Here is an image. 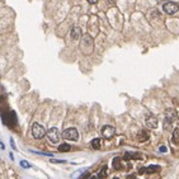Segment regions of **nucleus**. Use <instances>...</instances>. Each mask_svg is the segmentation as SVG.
<instances>
[{"mask_svg":"<svg viewBox=\"0 0 179 179\" xmlns=\"http://www.w3.org/2000/svg\"><path fill=\"white\" fill-rule=\"evenodd\" d=\"M173 142L175 145L179 144V128H175L174 132H173Z\"/></svg>","mask_w":179,"mask_h":179,"instance_id":"nucleus-16","label":"nucleus"},{"mask_svg":"<svg viewBox=\"0 0 179 179\" xmlns=\"http://www.w3.org/2000/svg\"><path fill=\"white\" fill-rule=\"evenodd\" d=\"M171 121H169L168 118H165V121H164V128H165V130H171Z\"/></svg>","mask_w":179,"mask_h":179,"instance_id":"nucleus-19","label":"nucleus"},{"mask_svg":"<svg viewBox=\"0 0 179 179\" xmlns=\"http://www.w3.org/2000/svg\"><path fill=\"white\" fill-rule=\"evenodd\" d=\"M70 37L73 38V40H79L81 37V29L79 27H76V26H74L73 28H71V32H70Z\"/></svg>","mask_w":179,"mask_h":179,"instance_id":"nucleus-8","label":"nucleus"},{"mask_svg":"<svg viewBox=\"0 0 179 179\" xmlns=\"http://www.w3.org/2000/svg\"><path fill=\"white\" fill-rule=\"evenodd\" d=\"M88 2H89L90 4H97V3H98V0H88Z\"/></svg>","mask_w":179,"mask_h":179,"instance_id":"nucleus-23","label":"nucleus"},{"mask_svg":"<svg viewBox=\"0 0 179 179\" xmlns=\"http://www.w3.org/2000/svg\"><path fill=\"white\" fill-rule=\"evenodd\" d=\"M10 145H12V147L14 149V150H17V147H15V144H14V141L10 139Z\"/></svg>","mask_w":179,"mask_h":179,"instance_id":"nucleus-21","label":"nucleus"},{"mask_svg":"<svg viewBox=\"0 0 179 179\" xmlns=\"http://www.w3.org/2000/svg\"><path fill=\"white\" fill-rule=\"evenodd\" d=\"M32 135L34 139H42L46 135L45 127L41 126L40 123H33L32 125Z\"/></svg>","mask_w":179,"mask_h":179,"instance_id":"nucleus-2","label":"nucleus"},{"mask_svg":"<svg viewBox=\"0 0 179 179\" xmlns=\"http://www.w3.org/2000/svg\"><path fill=\"white\" fill-rule=\"evenodd\" d=\"M164 12H165L167 14H175L178 10H179V5L177 3H173V2H169V3H165L164 4Z\"/></svg>","mask_w":179,"mask_h":179,"instance_id":"nucleus-4","label":"nucleus"},{"mask_svg":"<svg viewBox=\"0 0 179 179\" xmlns=\"http://www.w3.org/2000/svg\"><path fill=\"white\" fill-rule=\"evenodd\" d=\"M85 46H88L90 50L93 48V40H91L90 36H88V34L83 37V41H81V50H83Z\"/></svg>","mask_w":179,"mask_h":179,"instance_id":"nucleus-9","label":"nucleus"},{"mask_svg":"<svg viewBox=\"0 0 179 179\" xmlns=\"http://www.w3.org/2000/svg\"><path fill=\"white\" fill-rule=\"evenodd\" d=\"M47 137H48L50 141L52 142V144H57V142L60 141V132H59V130H57L56 127L50 128V130L47 131Z\"/></svg>","mask_w":179,"mask_h":179,"instance_id":"nucleus-3","label":"nucleus"},{"mask_svg":"<svg viewBox=\"0 0 179 179\" xmlns=\"http://www.w3.org/2000/svg\"><path fill=\"white\" fill-rule=\"evenodd\" d=\"M113 167H114V169H117V170L122 168V165H121V159H119V157H116V159L113 160Z\"/></svg>","mask_w":179,"mask_h":179,"instance_id":"nucleus-18","label":"nucleus"},{"mask_svg":"<svg viewBox=\"0 0 179 179\" xmlns=\"http://www.w3.org/2000/svg\"><path fill=\"white\" fill-rule=\"evenodd\" d=\"M142 157H144V156H142L141 154H137V153H127L125 155V159L126 160H128V159H140V160H144Z\"/></svg>","mask_w":179,"mask_h":179,"instance_id":"nucleus-10","label":"nucleus"},{"mask_svg":"<svg viewBox=\"0 0 179 179\" xmlns=\"http://www.w3.org/2000/svg\"><path fill=\"white\" fill-rule=\"evenodd\" d=\"M167 118L169 119V121H175V118H177V112L174 111V109H169V111H167Z\"/></svg>","mask_w":179,"mask_h":179,"instance_id":"nucleus-12","label":"nucleus"},{"mask_svg":"<svg viewBox=\"0 0 179 179\" xmlns=\"http://www.w3.org/2000/svg\"><path fill=\"white\" fill-rule=\"evenodd\" d=\"M146 170V173H156V171H159L160 170V167H157V165H150L147 168H145Z\"/></svg>","mask_w":179,"mask_h":179,"instance_id":"nucleus-13","label":"nucleus"},{"mask_svg":"<svg viewBox=\"0 0 179 179\" xmlns=\"http://www.w3.org/2000/svg\"><path fill=\"white\" fill-rule=\"evenodd\" d=\"M91 147L94 150H98L101 149V139H94L91 141Z\"/></svg>","mask_w":179,"mask_h":179,"instance_id":"nucleus-14","label":"nucleus"},{"mask_svg":"<svg viewBox=\"0 0 179 179\" xmlns=\"http://www.w3.org/2000/svg\"><path fill=\"white\" fill-rule=\"evenodd\" d=\"M145 123L149 128H156L157 127V119L155 116L153 114H147L146 118H145Z\"/></svg>","mask_w":179,"mask_h":179,"instance_id":"nucleus-6","label":"nucleus"},{"mask_svg":"<svg viewBox=\"0 0 179 179\" xmlns=\"http://www.w3.org/2000/svg\"><path fill=\"white\" fill-rule=\"evenodd\" d=\"M20 167H23V168H31V164L24 161V160H22V161H20Z\"/></svg>","mask_w":179,"mask_h":179,"instance_id":"nucleus-20","label":"nucleus"},{"mask_svg":"<svg viewBox=\"0 0 179 179\" xmlns=\"http://www.w3.org/2000/svg\"><path fill=\"white\" fill-rule=\"evenodd\" d=\"M87 177H90V174H89V173H84V174L81 175V178H87Z\"/></svg>","mask_w":179,"mask_h":179,"instance_id":"nucleus-24","label":"nucleus"},{"mask_svg":"<svg viewBox=\"0 0 179 179\" xmlns=\"http://www.w3.org/2000/svg\"><path fill=\"white\" fill-rule=\"evenodd\" d=\"M137 140H139L140 142H145L146 140H149V135H147V132H145V131H140V132L137 133Z\"/></svg>","mask_w":179,"mask_h":179,"instance_id":"nucleus-11","label":"nucleus"},{"mask_svg":"<svg viewBox=\"0 0 179 179\" xmlns=\"http://www.w3.org/2000/svg\"><path fill=\"white\" fill-rule=\"evenodd\" d=\"M3 122L5 123V125H9V126H12V125H14L17 122V114H15V112H13V111H10L9 112V118L6 117V118H3Z\"/></svg>","mask_w":179,"mask_h":179,"instance_id":"nucleus-7","label":"nucleus"},{"mask_svg":"<svg viewBox=\"0 0 179 179\" xmlns=\"http://www.w3.org/2000/svg\"><path fill=\"white\" fill-rule=\"evenodd\" d=\"M107 175H108V168H107V167H103L102 170L98 173V178H104V177H107Z\"/></svg>","mask_w":179,"mask_h":179,"instance_id":"nucleus-17","label":"nucleus"},{"mask_svg":"<svg viewBox=\"0 0 179 179\" xmlns=\"http://www.w3.org/2000/svg\"><path fill=\"white\" fill-rule=\"evenodd\" d=\"M62 137L65 140H70V141H77L79 140V132H77L76 128L70 127V128H66V130L62 132Z\"/></svg>","mask_w":179,"mask_h":179,"instance_id":"nucleus-1","label":"nucleus"},{"mask_svg":"<svg viewBox=\"0 0 179 179\" xmlns=\"http://www.w3.org/2000/svg\"><path fill=\"white\" fill-rule=\"evenodd\" d=\"M160 151H161V153H165V151H167V147H165V146H161V147H160Z\"/></svg>","mask_w":179,"mask_h":179,"instance_id":"nucleus-22","label":"nucleus"},{"mask_svg":"<svg viewBox=\"0 0 179 179\" xmlns=\"http://www.w3.org/2000/svg\"><path fill=\"white\" fill-rule=\"evenodd\" d=\"M114 133H116V130H114V127H112V126H104L102 128V135L105 139H112Z\"/></svg>","mask_w":179,"mask_h":179,"instance_id":"nucleus-5","label":"nucleus"},{"mask_svg":"<svg viewBox=\"0 0 179 179\" xmlns=\"http://www.w3.org/2000/svg\"><path fill=\"white\" fill-rule=\"evenodd\" d=\"M70 149H71V146H70L69 144H62V145L59 146V151H61V153H67V151H70Z\"/></svg>","mask_w":179,"mask_h":179,"instance_id":"nucleus-15","label":"nucleus"}]
</instances>
